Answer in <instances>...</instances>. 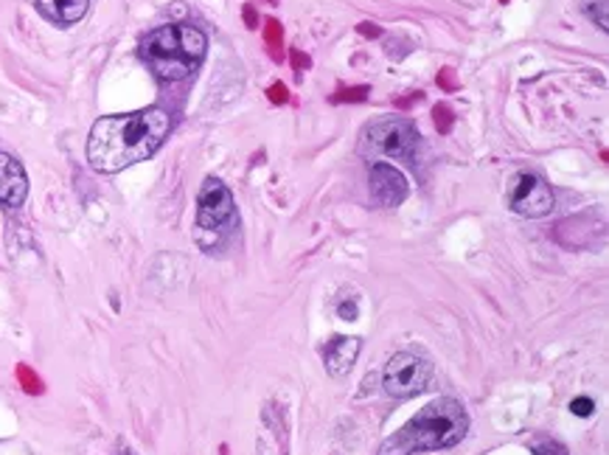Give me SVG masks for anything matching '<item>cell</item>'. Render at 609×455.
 Returning a JSON list of instances; mask_svg holds the SVG:
<instances>
[{"label":"cell","mask_w":609,"mask_h":455,"mask_svg":"<svg viewBox=\"0 0 609 455\" xmlns=\"http://www.w3.org/2000/svg\"><path fill=\"white\" fill-rule=\"evenodd\" d=\"M169 113L146 108L139 113L104 115L93 124L88 138V160L96 171L115 175L132 164L152 158L169 135Z\"/></svg>","instance_id":"1"},{"label":"cell","mask_w":609,"mask_h":455,"mask_svg":"<svg viewBox=\"0 0 609 455\" xmlns=\"http://www.w3.org/2000/svg\"><path fill=\"white\" fill-rule=\"evenodd\" d=\"M466 430H469V413L464 411V404L450 397L435 399L405 428L396 430L383 444L379 455H413L455 447L464 442Z\"/></svg>","instance_id":"2"},{"label":"cell","mask_w":609,"mask_h":455,"mask_svg":"<svg viewBox=\"0 0 609 455\" xmlns=\"http://www.w3.org/2000/svg\"><path fill=\"white\" fill-rule=\"evenodd\" d=\"M206 48L208 40L200 29L186 23H169L146 34L141 43V57L157 79L177 82V79L195 74L197 65L206 57Z\"/></svg>","instance_id":"3"},{"label":"cell","mask_w":609,"mask_h":455,"mask_svg":"<svg viewBox=\"0 0 609 455\" xmlns=\"http://www.w3.org/2000/svg\"><path fill=\"white\" fill-rule=\"evenodd\" d=\"M416 146H419V130L408 119H383L365 126L363 138H359V155L365 158H394L413 164Z\"/></svg>","instance_id":"4"},{"label":"cell","mask_w":609,"mask_h":455,"mask_svg":"<svg viewBox=\"0 0 609 455\" xmlns=\"http://www.w3.org/2000/svg\"><path fill=\"white\" fill-rule=\"evenodd\" d=\"M430 377H433V363L424 354L416 352H399L388 360L383 371V386L390 397L408 399L421 393L428 388Z\"/></svg>","instance_id":"5"},{"label":"cell","mask_w":609,"mask_h":455,"mask_svg":"<svg viewBox=\"0 0 609 455\" xmlns=\"http://www.w3.org/2000/svg\"><path fill=\"white\" fill-rule=\"evenodd\" d=\"M509 206L514 214L536 220V217L551 214L556 200H553L551 186L542 177L531 175V171H520L509 184Z\"/></svg>","instance_id":"6"},{"label":"cell","mask_w":609,"mask_h":455,"mask_svg":"<svg viewBox=\"0 0 609 455\" xmlns=\"http://www.w3.org/2000/svg\"><path fill=\"white\" fill-rule=\"evenodd\" d=\"M233 220V195L222 180L208 177L197 197V225L206 231H217Z\"/></svg>","instance_id":"7"},{"label":"cell","mask_w":609,"mask_h":455,"mask_svg":"<svg viewBox=\"0 0 609 455\" xmlns=\"http://www.w3.org/2000/svg\"><path fill=\"white\" fill-rule=\"evenodd\" d=\"M370 195L379 206L385 209H396L402 206L405 197H408V184H405V175L399 169H394L390 164H374L370 166Z\"/></svg>","instance_id":"8"},{"label":"cell","mask_w":609,"mask_h":455,"mask_svg":"<svg viewBox=\"0 0 609 455\" xmlns=\"http://www.w3.org/2000/svg\"><path fill=\"white\" fill-rule=\"evenodd\" d=\"M25 197H29V177L25 169L20 166V160H14L12 155L0 152V202L9 206V209H18L23 206Z\"/></svg>","instance_id":"9"},{"label":"cell","mask_w":609,"mask_h":455,"mask_svg":"<svg viewBox=\"0 0 609 455\" xmlns=\"http://www.w3.org/2000/svg\"><path fill=\"white\" fill-rule=\"evenodd\" d=\"M359 348H363L359 337H343V335L332 337V341L326 343V348H323L326 371L337 379L346 377V374L354 368V363H357Z\"/></svg>","instance_id":"10"},{"label":"cell","mask_w":609,"mask_h":455,"mask_svg":"<svg viewBox=\"0 0 609 455\" xmlns=\"http://www.w3.org/2000/svg\"><path fill=\"white\" fill-rule=\"evenodd\" d=\"M90 0H37V9L45 20L57 25L79 23L88 14Z\"/></svg>","instance_id":"11"},{"label":"cell","mask_w":609,"mask_h":455,"mask_svg":"<svg viewBox=\"0 0 609 455\" xmlns=\"http://www.w3.org/2000/svg\"><path fill=\"white\" fill-rule=\"evenodd\" d=\"M264 40L270 45L273 57L281 59V54H278V48H281V23H278V20H267V25H264Z\"/></svg>","instance_id":"12"},{"label":"cell","mask_w":609,"mask_h":455,"mask_svg":"<svg viewBox=\"0 0 609 455\" xmlns=\"http://www.w3.org/2000/svg\"><path fill=\"white\" fill-rule=\"evenodd\" d=\"M433 115H435L439 133H450V126H453V113H450V108H446V104H439V108L433 110Z\"/></svg>","instance_id":"13"},{"label":"cell","mask_w":609,"mask_h":455,"mask_svg":"<svg viewBox=\"0 0 609 455\" xmlns=\"http://www.w3.org/2000/svg\"><path fill=\"white\" fill-rule=\"evenodd\" d=\"M571 411L576 413V417H590V413L596 411V402H593L590 397H578L571 402Z\"/></svg>","instance_id":"14"},{"label":"cell","mask_w":609,"mask_h":455,"mask_svg":"<svg viewBox=\"0 0 609 455\" xmlns=\"http://www.w3.org/2000/svg\"><path fill=\"white\" fill-rule=\"evenodd\" d=\"M590 18L596 20L598 29H601V32H607V29H609V20H607V0H598V7H590Z\"/></svg>","instance_id":"15"},{"label":"cell","mask_w":609,"mask_h":455,"mask_svg":"<svg viewBox=\"0 0 609 455\" xmlns=\"http://www.w3.org/2000/svg\"><path fill=\"white\" fill-rule=\"evenodd\" d=\"M337 315L343 318V321H357V301H354V298H348V301H340Z\"/></svg>","instance_id":"16"},{"label":"cell","mask_w":609,"mask_h":455,"mask_svg":"<svg viewBox=\"0 0 609 455\" xmlns=\"http://www.w3.org/2000/svg\"><path fill=\"white\" fill-rule=\"evenodd\" d=\"M20 379H23V388H25V391H29V393H40V391H43V388H40V379L37 377H34V374L32 371H29V368H20Z\"/></svg>","instance_id":"17"},{"label":"cell","mask_w":609,"mask_h":455,"mask_svg":"<svg viewBox=\"0 0 609 455\" xmlns=\"http://www.w3.org/2000/svg\"><path fill=\"white\" fill-rule=\"evenodd\" d=\"M368 96V88H352L340 90V96H334V101H363Z\"/></svg>","instance_id":"18"},{"label":"cell","mask_w":609,"mask_h":455,"mask_svg":"<svg viewBox=\"0 0 609 455\" xmlns=\"http://www.w3.org/2000/svg\"><path fill=\"white\" fill-rule=\"evenodd\" d=\"M270 101L273 104H284V101H289V93L284 85H273L270 88Z\"/></svg>","instance_id":"19"},{"label":"cell","mask_w":609,"mask_h":455,"mask_svg":"<svg viewBox=\"0 0 609 455\" xmlns=\"http://www.w3.org/2000/svg\"><path fill=\"white\" fill-rule=\"evenodd\" d=\"M534 455H567L565 447H560V444H542V447L534 450Z\"/></svg>","instance_id":"20"},{"label":"cell","mask_w":609,"mask_h":455,"mask_svg":"<svg viewBox=\"0 0 609 455\" xmlns=\"http://www.w3.org/2000/svg\"><path fill=\"white\" fill-rule=\"evenodd\" d=\"M292 65H296V70L301 74L303 68H309V57H303L301 51H292Z\"/></svg>","instance_id":"21"},{"label":"cell","mask_w":609,"mask_h":455,"mask_svg":"<svg viewBox=\"0 0 609 455\" xmlns=\"http://www.w3.org/2000/svg\"><path fill=\"white\" fill-rule=\"evenodd\" d=\"M439 82H441V85H444V88H446V90H453V88H455V79H453V70H450V68H444V70H441V76H439Z\"/></svg>","instance_id":"22"},{"label":"cell","mask_w":609,"mask_h":455,"mask_svg":"<svg viewBox=\"0 0 609 455\" xmlns=\"http://www.w3.org/2000/svg\"><path fill=\"white\" fill-rule=\"evenodd\" d=\"M245 20H247V29H258L256 12H253V7H251V3H247V7H245Z\"/></svg>","instance_id":"23"},{"label":"cell","mask_w":609,"mask_h":455,"mask_svg":"<svg viewBox=\"0 0 609 455\" xmlns=\"http://www.w3.org/2000/svg\"><path fill=\"white\" fill-rule=\"evenodd\" d=\"M359 34H365V37H379V29H377V25L363 23V25H359Z\"/></svg>","instance_id":"24"},{"label":"cell","mask_w":609,"mask_h":455,"mask_svg":"<svg viewBox=\"0 0 609 455\" xmlns=\"http://www.w3.org/2000/svg\"><path fill=\"white\" fill-rule=\"evenodd\" d=\"M121 455H132V453H121Z\"/></svg>","instance_id":"25"}]
</instances>
